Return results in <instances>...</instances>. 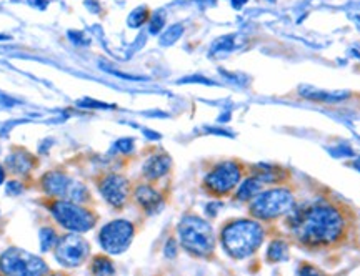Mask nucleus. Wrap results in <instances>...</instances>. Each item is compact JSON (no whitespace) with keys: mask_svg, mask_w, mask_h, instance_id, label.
I'll list each match as a JSON object with an SVG mask.
<instances>
[{"mask_svg":"<svg viewBox=\"0 0 360 276\" xmlns=\"http://www.w3.org/2000/svg\"><path fill=\"white\" fill-rule=\"evenodd\" d=\"M289 225L294 226L300 242L307 245H330L342 237L345 228L340 211L328 205L295 210L289 218Z\"/></svg>","mask_w":360,"mask_h":276,"instance_id":"1","label":"nucleus"},{"mask_svg":"<svg viewBox=\"0 0 360 276\" xmlns=\"http://www.w3.org/2000/svg\"><path fill=\"white\" fill-rule=\"evenodd\" d=\"M264 228L250 220H238L227 225L222 232V245L233 258L250 256L262 245Z\"/></svg>","mask_w":360,"mask_h":276,"instance_id":"2","label":"nucleus"},{"mask_svg":"<svg viewBox=\"0 0 360 276\" xmlns=\"http://www.w3.org/2000/svg\"><path fill=\"white\" fill-rule=\"evenodd\" d=\"M179 237L182 247L193 255L205 256L214 251L215 238L212 226L199 216H186L179 225Z\"/></svg>","mask_w":360,"mask_h":276,"instance_id":"3","label":"nucleus"},{"mask_svg":"<svg viewBox=\"0 0 360 276\" xmlns=\"http://www.w3.org/2000/svg\"><path fill=\"white\" fill-rule=\"evenodd\" d=\"M294 208V195L287 188L269 190L259 195L250 205L252 215L260 220H272L277 216L290 213Z\"/></svg>","mask_w":360,"mask_h":276,"instance_id":"4","label":"nucleus"},{"mask_svg":"<svg viewBox=\"0 0 360 276\" xmlns=\"http://www.w3.org/2000/svg\"><path fill=\"white\" fill-rule=\"evenodd\" d=\"M52 213L62 226L72 232H87L96 223V216L70 202H57L52 205Z\"/></svg>","mask_w":360,"mask_h":276,"instance_id":"5","label":"nucleus"},{"mask_svg":"<svg viewBox=\"0 0 360 276\" xmlns=\"http://www.w3.org/2000/svg\"><path fill=\"white\" fill-rule=\"evenodd\" d=\"M44 261L24 250H7L0 256V271L7 275H39L44 273Z\"/></svg>","mask_w":360,"mask_h":276,"instance_id":"6","label":"nucleus"},{"mask_svg":"<svg viewBox=\"0 0 360 276\" xmlns=\"http://www.w3.org/2000/svg\"><path fill=\"white\" fill-rule=\"evenodd\" d=\"M134 237V226L125 220H117L105 225L101 232V245L109 253H122L127 250Z\"/></svg>","mask_w":360,"mask_h":276,"instance_id":"7","label":"nucleus"},{"mask_svg":"<svg viewBox=\"0 0 360 276\" xmlns=\"http://www.w3.org/2000/svg\"><path fill=\"white\" fill-rule=\"evenodd\" d=\"M238 180H240V166L233 162H225L205 176V187L214 195H225L236 188Z\"/></svg>","mask_w":360,"mask_h":276,"instance_id":"8","label":"nucleus"},{"mask_svg":"<svg viewBox=\"0 0 360 276\" xmlns=\"http://www.w3.org/2000/svg\"><path fill=\"white\" fill-rule=\"evenodd\" d=\"M89 243L79 235H67L57 243L56 256L62 265L79 266L89 255Z\"/></svg>","mask_w":360,"mask_h":276,"instance_id":"9","label":"nucleus"},{"mask_svg":"<svg viewBox=\"0 0 360 276\" xmlns=\"http://www.w3.org/2000/svg\"><path fill=\"white\" fill-rule=\"evenodd\" d=\"M45 192L49 195H53V197H70L72 200L82 202L85 200V188L82 185L70 182L69 178L64 173H58V171H52V173H47L42 180Z\"/></svg>","mask_w":360,"mask_h":276,"instance_id":"10","label":"nucleus"},{"mask_svg":"<svg viewBox=\"0 0 360 276\" xmlns=\"http://www.w3.org/2000/svg\"><path fill=\"white\" fill-rule=\"evenodd\" d=\"M101 193L114 206H122L129 197V183L124 176L109 175L101 183Z\"/></svg>","mask_w":360,"mask_h":276,"instance_id":"11","label":"nucleus"},{"mask_svg":"<svg viewBox=\"0 0 360 276\" xmlns=\"http://www.w3.org/2000/svg\"><path fill=\"white\" fill-rule=\"evenodd\" d=\"M170 158L167 155H155L148 158L147 164L143 165V175L150 180H157L160 176H164L170 170Z\"/></svg>","mask_w":360,"mask_h":276,"instance_id":"12","label":"nucleus"},{"mask_svg":"<svg viewBox=\"0 0 360 276\" xmlns=\"http://www.w3.org/2000/svg\"><path fill=\"white\" fill-rule=\"evenodd\" d=\"M135 198H137V202L141 203L147 211H157L162 205L160 195L157 193L154 188L147 187V185H142V187L137 188V192H135Z\"/></svg>","mask_w":360,"mask_h":276,"instance_id":"13","label":"nucleus"},{"mask_svg":"<svg viewBox=\"0 0 360 276\" xmlns=\"http://www.w3.org/2000/svg\"><path fill=\"white\" fill-rule=\"evenodd\" d=\"M7 165L13 173H27V171L32 169L34 160L27 153L17 152L7 158Z\"/></svg>","mask_w":360,"mask_h":276,"instance_id":"14","label":"nucleus"},{"mask_svg":"<svg viewBox=\"0 0 360 276\" xmlns=\"http://www.w3.org/2000/svg\"><path fill=\"white\" fill-rule=\"evenodd\" d=\"M287 255H289V247L282 239H276V242H272L269 245L267 260L272 261V263H278V261L285 260Z\"/></svg>","mask_w":360,"mask_h":276,"instance_id":"15","label":"nucleus"},{"mask_svg":"<svg viewBox=\"0 0 360 276\" xmlns=\"http://www.w3.org/2000/svg\"><path fill=\"white\" fill-rule=\"evenodd\" d=\"M302 95L305 98L314 102H323V103H335V102H342L349 97V93H327V92H305L302 90Z\"/></svg>","mask_w":360,"mask_h":276,"instance_id":"16","label":"nucleus"},{"mask_svg":"<svg viewBox=\"0 0 360 276\" xmlns=\"http://www.w3.org/2000/svg\"><path fill=\"white\" fill-rule=\"evenodd\" d=\"M260 187H262V180L260 178H249L242 183L240 190H238L237 198L238 200H249V198L255 197L260 192Z\"/></svg>","mask_w":360,"mask_h":276,"instance_id":"17","label":"nucleus"},{"mask_svg":"<svg viewBox=\"0 0 360 276\" xmlns=\"http://www.w3.org/2000/svg\"><path fill=\"white\" fill-rule=\"evenodd\" d=\"M56 243H57V235L53 230L44 228L42 232H40V248H42V251H49L51 248L56 247Z\"/></svg>","mask_w":360,"mask_h":276,"instance_id":"18","label":"nucleus"},{"mask_svg":"<svg viewBox=\"0 0 360 276\" xmlns=\"http://www.w3.org/2000/svg\"><path fill=\"white\" fill-rule=\"evenodd\" d=\"M92 271L96 275H112L114 273V266L107 258H96L94 260V266H92Z\"/></svg>","mask_w":360,"mask_h":276,"instance_id":"19","label":"nucleus"},{"mask_svg":"<svg viewBox=\"0 0 360 276\" xmlns=\"http://www.w3.org/2000/svg\"><path fill=\"white\" fill-rule=\"evenodd\" d=\"M182 34H184V27L182 25H180V24L172 25L167 32H165L164 35H162L160 42H162V45H170V44H174L175 40H179V37H182Z\"/></svg>","mask_w":360,"mask_h":276,"instance_id":"20","label":"nucleus"},{"mask_svg":"<svg viewBox=\"0 0 360 276\" xmlns=\"http://www.w3.org/2000/svg\"><path fill=\"white\" fill-rule=\"evenodd\" d=\"M148 20V11L146 7H141L137 8V11L130 13L129 17V25L130 27H141L142 24H146Z\"/></svg>","mask_w":360,"mask_h":276,"instance_id":"21","label":"nucleus"},{"mask_svg":"<svg viewBox=\"0 0 360 276\" xmlns=\"http://www.w3.org/2000/svg\"><path fill=\"white\" fill-rule=\"evenodd\" d=\"M233 48V37H222L214 44L212 52H227Z\"/></svg>","mask_w":360,"mask_h":276,"instance_id":"22","label":"nucleus"},{"mask_svg":"<svg viewBox=\"0 0 360 276\" xmlns=\"http://www.w3.org/2000/svg\"><path fill=\"white\" fill-rule=\"evenodd\" d=\"M164 22H165V13L157 12L150 20V34H159L162 27H164Z\"/></svg>","mask_w":360,"mask_h":276,"instance_id":"23","label":"nucleus"},{"mask_svg":"<svg viewBox=\"0 0 360 276\" xmlns=\"http://www.w3.org/2000/svg\"><path fill=\"white\" fill-rule=\"evenodd\" d=\"M132 147H134L132 140H120V142H117V148H119L120 152L127 153V152L132 150Z\"/></svg>","mask_w":360,"mask_h":276,"instance_id":"24","label":"nucleus"},{"mask_svg":"<svg viewBox=\"0 0 360 276\" xmlns=\"http://www.w3.org/2000/svg\"><path fill=\"white\" fill-rule=\"evenodd\" d=\"M22 192V187H20V183H17V182H11L7 185V193L8 195H19Z\"/></svg>","mask_w":360,"mask_h":276,"instance_id":"25","label":"nucleus"},{"mask_svg":"<svg viewBox=\"0 0 360 276\" xmlns=\"http://www.w3.org/2000/svg\"><path fill=\"white\" fill-rule=\"evenodd\" d=\"M175 242L174 239H170V242L167 243V247H165V255L167 256H175V253H177V250H175Z\"/></svg>","mask_w":360,"mask_h":276,"instance_id":"26","label":"nucleus"},{"mask_svg":"<svg viewBox=\"0 0 360 276\" xmlns=\"http://www.w3.org/2000/svg\"><path fill=\"white\" fill-rule=\"evenodd\" d=\"M245 2H247V0H232V6L236 7V8H240Z\"/></svg>","mask_w":360,"mask_h":276,"instance_id":"27","label":"nucleus"},{"mask_svg":"<svg viewBox=\"0 0 360 276\" xmlns=\"http://www.w3.org/2000/svg\"><path fill=\"white\" fill-rule=\"evenodd\" d=\"M4 180H6V171H4L2 166H0V185L4 183Z\"/></svg>","mask_w":360,"mask_h":276,"instance_id":"28","label":"nucleus"},{"mask_svg":"<svg viewBox=\"0 0 360 276\" xmlns=\"http://www.w3.org/2000/svg\"><path fill=\"white\" fill-rule=\"evenodd\" d=\"M357 169H359V170H360V164H357Z\"/></svg>","mask_w":360,"mask_h":276,"instance_id":"29","label":"nucleus"}]
</instances>
